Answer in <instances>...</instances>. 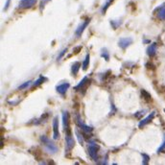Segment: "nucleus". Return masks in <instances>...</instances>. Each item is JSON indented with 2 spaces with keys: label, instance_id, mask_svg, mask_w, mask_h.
<instances>
[{
  "label": "nucleus",
  "instance_id": "nucleus-17",
  "mask_svg": "<svg viewBox=\"0 0 165 165\" xmlns=\"http://www.w3.org/2000/svg\"><path fill=\"white\" fill-rule=\"evenodd\" d=\"M114 1V0H106L105 3H104V5L102 6V9H101V12L102 14H104L106 12H107V10L109 9V7L111 5V3Z\"/></svg>",
  "mask_w": 165,
  "mask_h": 165
},
{
  "label": "nucleus",
  "instance_id": "nucleus-14",
  "mask_svg": "<svg viewBox=\"0 0 165 165\" xmlns=\"http://www.w3.org/2000/svg\"><path fill=\"white\" fill-rule=\"evenodd\" d=\"M156 50H157V44L156 42H154L151 45H149L146 52H147V55L149 57H154L156 53Z\"/></svg>",
  "mask_w": 165,
  "mask_h": 165
},
{
  "label": "nucleus",
  "instance_id": "nucleus-3",
  "mask_svg": "<svg viewBox=\"0 0 165 165\" xmlns=\"http://www.w3.org/2000/svg\"><path fill=\"white\" fill-rule=\"evenodd\" d=\"M98 150L99 146L95 142H89V155L95 161H98Z\"/></svg>",
  "mask_w": 165,
  "mask_h": 165
},
{
  "label": "nucleus",
  "instance_id": "nucleus-8",
  "mask_svg": "<svg viewBox=\"0 0 165 165\" xmlns=\"http://www.w3.org/2000/svg\"><path fill=\"white\" fill-rule=\"evenodd\" d=\"M53 138L55 140L60 138V131H59V117L56 116L53 119Z\"/></svg>",
  "mask_w": 165,
  "mask_h": 165
},
{
  "label": "nucleus",
  "instance_id": "nucleus-5",
  "mask_svg": "<svg viewBox=\"0 0 165 165\" xmlns=\"http://www.w3.org/2000/svg\"><path fill=\"white\" fill-rule=\"evenodd\" d=\"M38 0H20L18 8L19 9H30L33 6L36 5Z\"/></svg>",
  "mask_w": 165,
  "mask_h": 165
},
{
  "label": "nucleus",
  "instance_id": "nucleus-10",
  "mask_svg": "<svg viewBox=\"0 0 165 165\" xmlns=\"http://www.w3.org/2000/svg\"><path fill=\"white\" fill-rule=\"evenodd\" d=\"M133 42H134V39L131 38H122L119 39L118 45L122 49H126L127 47H129Z\"/></svg>",
  "mask_w": 165,
  "mask_h": 165
},
{
  "label": "nucleus",
  "instance_id": "nucleus-16",
  "mask_svg": "<svg viewBox=\"0 0 165 165\" xmlns=\"http://www.w3.org/2000/svg\"><path fill=\"white\" fill-rule=\"evenodd\" d=\"M89 61H90V57H89V54H86V58H85V60L83 61V64H82V66H83V70H86L87 68H89Z\"/></svg>",
  "mask_w": 165,
  "mask_h": 165
},
{
  "label": "nucleus",
  "instance_id": "nucleus-30",
  "mask_svg": "<svg viewBox=\"0 0 165 165\" xmlns=\"http://www.w3.org/2000/svg\"><path fill=\"white\" fill-rule=\"evenodd\" d=\"M81 49H82V47H78V48H77V49H74V52H75V54H78V52H79V51L81 50Z\"/></svg>",
  "mask_w": 165,
  "mask_h": 165
},
{
  "label": "nucleus",
  "instance_id": "nucleus-1",
  "mask_svg": "<svg viewBox=\"0 0 165 165\" xmlns=\"http://www.w3.org/2000/svg\"><path fill=\"white\" fill-rule=\"evenodd\" d=\"M40 142L42 143L45 150L48 153L55 154L58 152V147L56 146V144H55L52 140H50L47 136H45V135H41V136H40Z\"/></svg>",
  "mask_w": 165,
  "mask_h": 165
},
{
  "label": "nucleus",
  "instance_id": "nucleus-28",
  "mask_svg": "<svg viewBox=\"0 0 165 165\" xmlns=\"http://www.w3.org/2000/svg\"><path fill=\"white\" fill-rule=\"evenodd\" d=\"M67 52V48H65V49H64L63 51H61V52L60 53V55H59L58 56V58H57V61H60L61 58H63L64 55H65V53Z\"/></svg>",
  "mask_w": 165,
  "mask_h": 165
},
{
  "label": "nucleus",
  "instance_id": "nucleus-13",
  "mask_svg": "<svg viewBox=\"0 0 165 165\" xmlns=\"http://www.w3.org/2000/svg\"><path fill=\"white\" fill-rule=\"evenodd\" d=\"M63 126L64 131L67 130L69 128V121H70V116H69V112L67 111H63Z\"/></svg>",
  "mask_w": 165,
  "mask_h": 165
},
{
  "label": "nucleus",
  "instance_id": "nucleus-18",
  "mask_svg": "<svg viewBox=\"0 0 165 165\" xmlns=\"http://www.w3.org/2000/svg\"><path fill=\"white\" fill-rule=\"evenodd\" d=\"M101 57L104 59L105 61H109V50L107 48H102L101 49Z\"/></svg>",
  "mask_w": 165,
  "mask_h": 165
},
{
  "label": "nucleus",
  "instance_id": "nucleus-6",
  "mask_svg": "<svg viewBox=\"0 0 165 165\" xmlns=\"http://www.w3.org/2000/svg\"><path fill=\"white\" fill-rule=\"evenodd\" d=\"M90 22V18H86V20H84L82 23H81L78 28L76 29V31H75V35L77 36H81V35L83 34V32L86 30V28L89 26V24Z\"/></svg>",
  "mask_w": 165,
  "mask_h": 165
},
{
  "label": "nucleus",
  "instance_id": "nucleus-4",
  "mask_svg": "<svg viewBox=\"0 0 165 165\" xmlns=\"http://www.w3.org/2000/svg\"><path fill=\"white\" fill-rule=\"evenodd\" d=\"M76 124L78 125V127L80 128L81 130L84 131H86V133H87V134L92 133L93 128L90 127V126L86 125V124L82 121V119H81V117H80L79 114H77V116H76Z\"/></svg>",
  "mask_w": 165,
  "mask_h": 165
},
{
  "label": "nucleus",
  "instance_id": "nucleus-26",
  "mask_svg": "<svg viewBox=\"0 0 165 165\" xmlns=\"http://www.w3.org/2000/svg\"><path fill=\"white\" fill-rule=\"evenodd\" d=\"M147 111H146V109H142V111H137L136 113H135L134 114V116L136 117V118H140V117H142L143 116V114H144V113Z\"/></svg>",
  "mask_w": 165,
  "mask_h": 165
},
{
  "label": "nucleus",
  "instance_id": "nucleus-22",
  "mask_svg": "<svg viewBox=\"0 0 165 165\" xmlns=\"http://www.w3.org/2000/svg\"><path fill=\"white\" fill-rule=\"evenodd\" d=\"M141 156H142V164L143 165H147L149 164V161H150V156L147 155V154H145V153H142L141 154Z\"/></svg>",
  "mask_w": 165,
  "mask_h": 165
},
{
  "label": "nucleus",
  "instance_id": "nucleus-31",
  "mask_svg": "<svg viewBox=\"0 0 165 165\" xmlns=\"http://www.w3.org/2000/svg\"><path fill=\"white\" fill-rule=\"evenodd\" d=\"M164 112H165V109H164Z\"/></svg>",
  "mask_w": 165,
  "mask_h": 165
},
{
  "label": "nucleus",
  "instance_id": "nucleus-29",
  "mask_svg": "<svg viewBox=\"0 0 165 165\" xmlns=\"http://www.w3.org/2000/svg\"><path fill=\"white\" fill-rule=\"evenodd\" d=\"M10 4H11V0H7V2H6V4H5V6H4V11H6V10H8L9 9V6H10Z\"/></svg>",
  "mask_w": 165,
  "mask_h": 165
},
{
  "label": "nucleus",
  "instance_id": "nucleus-25",
  "mask_svg": "<svg viewBox=\"0 0 165 165\" xmlns=\"http://www.w3.org/2000/svg\"><path fill=\"white\" fill-rule=\"evenodd\" d=\"M76 135H77V139H78V141L80 142L81 145H84V139H83V135H81L78 131H76Z\"/></svg>",
  "mask_w": 165,
  "mask_h": 165
},
{
  "label": "nucleus",
  "instance_id": "nucleus-20",
  "mask_svg": "<svg viewBox=\"0 0 165 165\" xmlns=\"http://www.w3.org/2000/svg\"><path fill=\"white\" fill-rule=\"evenodd\" d=\"M141 96L142 98H144V100L145 101H147V102H150L152 100V96H151V94H150L148 91H146L144 89H142L141 90Z\"/></svg>",
  "mask_w": 165,
  "mask_h": 165
},
{
  "label": "nucleus",
  "instance_id": "nucleus-7",
  "mask_svg": "<svg viewBox=\"0 0 165 165\" xmlns=\"http://www.w3.org/2000/svg\"><path fill=\"white\" fill-rule=\"evenodd\" d=\"M89 84H90V81H89V78L86 76L85 78H84L81 82L79 83V85H77L75 87H74V89L75 90H80V91H83L84 90H86V89L87 86H89Z\"/></svg>",
  "mask_w": 165,
  "mask_h": 165
},
{
  "label": "nucleus",
  "instance_id": "nucleus-2",
  "mask_svg": "<svg viewBox=\"0 0 165 165\" xmlns=\"http://www.w3.org/2000/svg\"><path fill=\"white\" fill-rule=\"evenodd\" d=\"M75 147V139L73 138L70 127L65 130V153L68 154Z\"/></svg>",
  "mask_w": 165,
  "mask_h": 165
},
{
  "label": "nucleus",
  "instance_id": "nucleus-11",
  "mask_svg": "<svg viewBox=\"0 0 165 165\" xmlns=\"http://www.w3.org/2000/svg\"><path fill=\"white\" fill-rule=\"evenodd\" d=\"M155 13L156 14V16L160 20H165V3L161 4L155 10Z\"/></svg>",
  "mask_w": 165,
  "mask_h": 165
},
{
  "label": "nucleus",
  "instance_id": "nucleus-12",
  "mask_svg": "<svg viewBox=\"0 0 165 165\" xmlns=\"http://www.w3.org/2000/svg\"><path fill=\"white\" fill-rule=\"evenodd\" d=\"M70 87V84L69 83H64V84H61V85H59L56 86V90L58 93H60L61 95H64L66 93L67 89Z\"/></svg>",
  "mask_w": 165,
  "mask_h": 165
},
{
  "label": "nucleus",
  "instance_id": "nucleus-15",
  "mask_svg": "<svg viewBox=\"0 0 165 165\" xmlns=\"http://www.w3.org/2000/svg\"><path fill=\"white\" fill-rule=\"evenodd\" d=\"M80 68H81V64L79 63V61H76V63H74L72 64V66H71V74L73 76H76L77 74H78Z\"/></svg>",
  "mask_w": 165,
  "mask_h": 165
},
{
  "label": "nucleus",
  "instance_id": "nucleus-21",
  "mask_svg": "<svg viewBox=\"0 0 165 165\" xmlns=\"http://www.w3.org/2000/svg\"><path fill=\"white\" fill-rule=\"evenodd\" d=\"M111 27L116 30L117 28L119 26H121V24H122V20L121 19H114V20H111Z\"/></svg>",
  "mask_w": 165,
  "mask_h": 165
},
{
  "label": "nucleus",
  "instance_id": "nucleus-9",
  "mask_svg": "<svg viewBox=\"0 0 165 165\" xmlns=\"http://www.w3.org/2000/svg\"><path fill=\"white\" fill-rule=\"evenodd\" d=\"M155 115H156V111L151 112L147 117H145L144 119H142V120L140 121V122H139L138 127L140 128V129H142V128L144 127V126L148 125V124H149L150 122H152V121H153V119H154V117H155Z\"/></svg>",
  "mask_w": 165,
  "mask_h": 165
},
{
  "label": "nucleus",
  "instance_id": "nucleus-24",
  "mask_svg": "<svg viewBox=\"0 0 165 165\" xmlns=\"http://www.w3.org/2000/svg\"><path fill=\"white\" fill-rule=\"evenodd\" d=\"M49 1H51V0H40V3H39V10H40V12H41V11L43 10V8H44L45 5Z\"/></svg>",
  "mask_w": 165,
  "mask_h": 165
},
{
  "label": "nucleus",
  "instance_id": "nucleus-23",
  "mask_svg": "<svg viewBox=\"0 0 165 165\" xmlns=\"http://www.w3.org/2000/svg\"><path fill=\"white\" fill-rule=\"evenodd\" d=\"M31 84H32L31 81H28V82L24 83V84H22V85H20L19 86H18V89L21 90V89H27V87H28L29 86H30Z\"/></svg>",
  "mask_w": 165,
  "mask_h": 165
},
{
  "label": "nucleus",
  "instance_id": "nucleus-19",
  "mask_svg": "<svg viewBox=\"0 0 165 165\" xmlns=\"http://www.w3.org/2000/svg\"><path fill=\"white\" fill-rule=\"evenodd\" d=\"M45 81H47V79L45 78V77H43V76H41L40 75L39 77V79L36 81V82L33 84V86L34 87H36V86H40L41 85V84H43L45 82Z\"/></svg>",
  "mask_w": 165,
  "mask_h": 165
},
{
  "label": "nucleus",
  "instance_id": "nucleus-27",
  "mask_svg": "<svg viewBox=\"0 0 165 165\" xmlns=\"http://www.w3.org/2000/svg\"><path fill=\"white\" fill-rule=\"evenodd\" d=\"M165 150V137H164V141L162 142V144H161L160 146H159V148L157 149V153H161V152H163Z\"/></svg>",
  "mask_w": 165,
  "mask_h": 165
}]
</instances>
